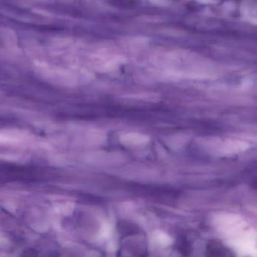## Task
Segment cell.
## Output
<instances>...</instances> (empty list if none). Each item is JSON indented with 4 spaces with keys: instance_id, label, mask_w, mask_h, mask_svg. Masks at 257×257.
Masks as SVG:
<instances>
[{
    "instance_id": "3957f363",
    "label": "cell",
    "mask_w": 257,
    "mask_h": 257,
    "mask_svg": "<svg viewBox=\"0 0 257 257\" xmlns=\"http://www.w3.org/2000/svg\"><path fill=\"white\" fill-rule=\"evenodd\" d=\"M177 247L178 252H180L183 255H189L192 253V243L186 236H181L177 240Z\"/></svg>"
},
{
    "instance_id": "7a4b0ae2",
    "label": "cell",
    "mask_w": 257,
    "mask_h": 257,
    "mask_svg": "<svg viewBox=\"0 0 257 257\" xmlns=\"http://www.w3.org/2000/svg\"><path fill=\"white\" fill-rule=\"evenodd\" d=\"M117 229H118V233L123 235L124 237L141 232V228L136 224L125 220L120 221L118 222L117 225Z\"/></svg>"
},
{
    "instance_id": "6da1fadb",
    "label": "cell",
    "mask_w": 257,
    "mask_h": 257,
    "mask_svg": "<svg viewBox=\"0 0 257 257\" xmlns=\"http://www.w3.org/2000/svg\"><path fill=\"white\" fill-rule=\"evenodd\" d=\"M207 256H232L234 254L227 246L217 240H211L206 246Z\"/></svg>"
}]
</instances>
